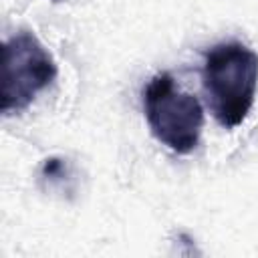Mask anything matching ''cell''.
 <instances>
[{
  "label": "cell",
  "instance_id": "6da1fadb",
  "mask_svg": "<svg viewBox=\"0 0 258 258\" xmlns=\"http://www.w3.org/2000/svg\"><path fill=\"white\" fill-rule=\"evenodd\" d=\"M202 81L212 115L222 127L234 129L254 105L258 54L236 40L220 42L206 52Z\"/></svg>",
  "mask_w": 258,
  "mask_h": 258
},
{
  "label": "cell",
  "instance_id": "7a4b0ae2",
  "mask_svg": "<svg viewBox=\"0 0 258 258\" xmlns=\"http://www.w3.org/2000/svg\"><path fill=\"white\" fill-rule=\"evenodd\" d=\"M143 111L159 143L181 155L196 149L204 127V109L194 95L175 89L169 73H157L147 83Z\"/></svg>",
  "mask_w": 258,
  "mask_h": 258
},
{
  "label": "cell",
  "instance_id": "3957f363",
  "mask_svg": "<svg viewBox=\"0 0 258 258\" xmlns=\"http://www.w3.org/2000/svg\"><path fill=\"white\" fill-rule=\"evenodd\" d=\"M54 79L56 62L42 42L28 30L16 32L2 48V113L24 111Z\"/></svg>",
  "mask_w": 258,
  "mask_h": 258
}]
</instances>
